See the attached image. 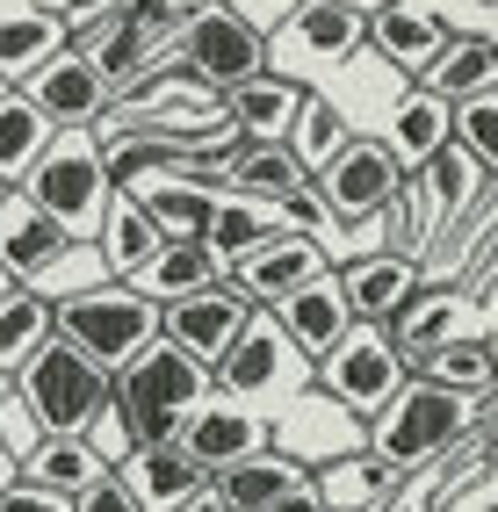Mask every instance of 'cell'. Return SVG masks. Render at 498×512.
<instances>
[{"mask_svg":"<svg viewBox=\"0 0 498 512\" xmlns=\"http://www.w3.org/2000/svg\"><path fill=\"white\" fill-rule=\"evenodd\" d=\"M477 419H484L477 397H455L441 383H426V375H412V383L369 419V455H383L390 469H434L455 440L477 433Z\"/></svg>","mask_w":498,"mask_h":512,"instance_id":"obj_1","label":"cell"},{"mask_svg":"<svg viewBox=\"0 0 498 512\" xmlns=\"http://www.w3.org/2000/svg\"><path fill=\"white\" fill-rule=\"evenodd\" d=\"M217 383H210V368L181 354V347H166V339H152L145 354H130L116 368V412L130 419V440H174L181 419L203 404Z\"/></svg>","mask_w":498,"mask_h":512,"instance_id":"obj_2","label":"cell"},{"mask_svg":"<svg viewBox=\"0 0 498 512\" xmlns=\"http://www.w3.org/2000/svg\"><path fill=\"white\" fill-rule=\"evenodd\" d=\"M22 195L37 202V210H44L65 238H94V231H102L109 195H116L109 159H102V138H94V130H58L51 152L29 166Z\"/></svg>","mask_w":498,"mask_h":512,"instance_id":"obj_3","label":"cell"},{"mask_svg":"<svg viewBox=\"0 0 498 512\" xmlns=\"http://www.w3.org/2000/svg\"><path fill=\"white\" fill-rule=\"evenodd\" d=\"M109 390H116V375L102 361H87L73 339H58V332L15 368V397L44 419V433H80L109 404Z\"/></svg>","mask_w":498,"mask_h":512,"instance_id":"obj_4","label":"cell"},{"mask_svg":"<svg viewBox=\"0 0 498 512\" xmlns=\"http://www.w3.org/2000/svg\"><path fill=\"white\" fill-rule=\"evenodd\" d=\"M58 339H73L87 361H102L116 375L130 354H145L159 339V303L138 296L130 282H94V289L58 303Z\"/></svg>","mask_w":498,"mask_h":512,"instance_id":"obj_5","label":"cell"},{"mask_svg":"<svg viewBox=\"0 0 498 512\" xmlns=\"http://www.w3.org/2000/svg\"><path fill=\"white\" fill-rule=\"evenodd\" d=\"M369 44V15L347 8V0H296V8L268 29V73L304 87L325 65H347Z\"/></svg>","mask_w":498,"mask_h":512,"instance_id":"obj_6","label":"cell"},{"mask_svg":"<svg viewBox=\"0 0 498 512\" xmlns=\"http://www.w3.org/2000/svg\"><path fill=\"white\" fill-rule=\"evenodd\" d=\"M210 383H217L224 397L253 404V412H275V404H289L296 390H311V361L282 339V325H275L268 311H253L246 332L231 339V354L210 368Z\"/></svg>","mask_w":498,"mask_h":512,"instance_id":"obj_7","label":"cell"},{"mask_svg":"<svg viewBox=\"0 0 498 512\" xmlns=\"http://www.w3.org/2000/svg\"><path fill=\"white\" fill-rule=\"evenodd\" d=\"M405 166L390 159V145L383 138H347L340 152H332L325 166H318V202H325V217L332 224H376V217H390V202L405 195Z\"/></svg>","mask_w":498,"mask_h":512,"instance_id":"obj_8","label":"cell"},{"mask_svg":"<svg viewBox=\"0 0 498 512\" xmlns=\"http://www.w3.org/2000/svg\"><path fill=\"white\" fill-rule=\"evenodd\" d=\"M311 375H318V390H325L332 404H347L361 426H369L383 404L412 383L405 361H397V347L383 339V325H347V339H340V347H332Z\"/></svg>","mask_w":498,"mask_h":512,"instance_id":"obj_9","label":"cell"},{"mask_svg":"<svg viewBox=\"0 0 498 512\" xmlns=\"http://www.w3.org/2000/svg\"><path fill=\"white\" fill-rule=\"evenodd\" d=\"M181 65L224 94V87H239L253 73H268V37H260L246 15H231L224 0H210V8L181 29Z\"/></svg>","mask_w":498,"mask_h":512,"instance_id":"obj_10","label":"cell"},{"mask_svg":"<svg viewBox=\"0 0 498 512\" xmlns=\"http://www.w3.org/2000/svg\"><path fill=\"white\" fill-rule=\"evenodd\" d=\"M268 448L289 455V462H304V469H318V462H340L354 448H369V433H361V419L347 412V404H332L325 390L318 397L296 390L289 404L268 412Z\"/></svg>","mask_w":498,"mask_h":512,"instance_id":"obj_11","label":"cell"},{"mask_svg":"<svg viewBox=\"0 0 498 512\" xmlns=\"http://www.w3.org/2000/svg\"><path fill=\"white\" fill-rule=\"evenodd\" d=\"M325 267H332V253L318 246L311 231H296V224H289V231H268L246 260H231V267H224V282L239 289L253 311H275L289 289H304L311 275H325Z\"/></svg>","mask_w":498,"mask_h":512,"instance_id":"obj_12","label":"cell"},{"mask_svg":"<svg viewBox=\"0 0 498 512\" xmlns=\"http://www.w3.org/2000/svg\"><path fill=\"white\" fill-rule=\"evenodd\" d=\"M246 318H253V303L231 282H210V289H195L181 303H159V339L181 347V354H195L203 368H217L231 354V339L246 332Z\"/></svg>","mask_w":498,"mask_h":512,"instance_id":"obj_13","label":"cell"},{"mask_svg":"<svg viewBox=\"0 0 498 512\" xmlns=\"http://www.w3.org/2000/svg\"><path fill=\"white\" fill-rule=\"evenodd\" d=\"M174 440L188 448V462L203 469V476H217V469H231V462H246V455L268 448V412H253V404L210 390V397L181 419V433H174Z\"/></svg>","mask_w":498,"mask_h":512,"instance_id":"obj_14","label":"cell"},{"mask_svg":"<svg viewBox=\"0 0 498 512\" xmlns=\"http://www.w3.org/2000/svg\"><path fill=\"white\" fill-rule=\"evenodd\" d=\"M22 94L51 116V130H94L116 109V87L102 80V65H94L87 51H51L37 73H29Z\"/></svg>","mask_w":498,"mask_h":512,"instance_id":"obj_15","label":"cell"},{"mask_svg":"<svg viewBox=\"0 0 498 512\" xmlns=\"http://www.w3.org/2000/svg\"><path fill=\"white\" fill-rule=\"evenodd\" d=\"M332 275H340V296H347V318L354 325H390L412 303V289H419V260L405 246H376V253L340 260Z\"/></svg>","mask_w":498,"mask_h":512,"instance_id":"obj_16","label":"cell"},{"mask_svg":"<svg viewBox=\"0 0 498 512\" xmlns=\"http://www.w3.org/2000/svg\"><path fill=\"white\" fill-rule=\"evenodd\" d=\"M109 476H116V484L138 498L145 512H174V505H188L195 491H210V476L188 462L181 440H138V448H130Z\"/></svg>","mask_w":498,"mask_h":512,"instance_id":"obj_17","label":"cell"},{"mask_svg":"<svg viewBox=\"0 0 498 512\" xmlns=\"http://www.w3.org/2000/svg\"><path fill=\"white\" fill-rule=\"evenodd\" d=\"M268 318L282 325V339H289V347L304 354L311 368H318L332 347H340L347 325H354V318H347V296H340V275H332V267H325V275H311L304 289H289Z\"/></svg>","mask_w":498,"mask_h":512,"instance_id":"obj_18","label":"cell"},{"mask_svg":"<svg viewBox=\"0 0 498 512\" xmlns=\"http://www.w3.org/2000/svg\"><path fill=\"white\" fill-rule=\"evenodd\" d=\"M484 188H491V181L477 174V159L448 138L434 159L419 166V188H405V195L419 202V210H412V224H419V231H448V224H462V217H470L477 202H484Z\"/></svg>","mask_w":498,"mask_h":512,"instance_id":"obj_19","label":"cell"},{"mask_svg":"<svg viewBox=\"0 0 498 512\" xmlns=\"http://www.w3.org/2000/svg\"><path fill=\"white\" fill-rule=\"evenodd\" d=\"M462 318H470V296H462V289H412V303L383 325V339L397 347L405 375H419V368H426V354L448 347V339L462 332Z\"/></svg>","mask_w":498,"mask_h":512,"instance_id":"obj_20","label":"cell"},{"mask_svg":"<svg viewBox=\"0 0 498 512\" xmlns=\"http://www.w3.org/2000/svg\"><path fill=\"white\" fill-rule=\"evenodd\" d=\"M455 29L441 15L412 8V0H383V8L369 15V44L383 51V65H397V73H426L441 51H448Z\"/></svg>","mask_w":498,"mask_h":512,"instance_id":"obj_21","label":"cell"},{"mask_svg":"<svg viewBox=\"0 0 498 512\" xmlns=\"http://www.w3.org/2000/svg\"><path fill=\"white\" fill-rule=\"evenodd\" d=\"M65 246H73V238H65L22 188H8V202H0V267H8L15 282H37Z\"/></svg>","mask_w":498,"mask_h":512,"instance_id":"obj_22","label":"cell"},{"mask_svg":"<svg viewBox=\"0 0 498 512\" xmlns=\"http://www.w3.org/2000/svg\"><path fill=\"white\" fill-rule=\"evenodd\" d=\"M397 476H405V469H390L383 455L354 448L340 462H318L311 469V491L325 498V512H383V498L397 491Z\"/></svg>","mask_w":498,"mask_h":512,"instance_id":"obj_23","label":"cell"},{"mask_svg":"<svg viewBox=\"0 0 498 512\" xmlns=\"http://www.w3.org/2000/svg\"><path fill=\"white\" fill-rule=\"evenodd\" d=\"M159 246H166V238H159V224L145 217V202L116 188V195H109V210H102V231H94V253H102L109 282H130Z\"/></svg>","mask_w":498,"mask_h":512,"instance_id":"obj_24","label":"cell"},{"mask_svg":"<svg viewBox=\"0 0 498 512\" xmlns=\"http://www.w3.org/2000/svg\"><path fill=\"white\" fill-rule=\"evenodd\" d=\"M448 116H455V109H448V101H434L426 87L397 94V101H390V123H383V145H390V159L405 166V174H419V166L448 145Z\"/></svg>","mask_w":498,"mask_h":512,"instance_id":"obj_25","label":"cell"},{"mask_svg":"<svg viewBox=\"0 0 498 512\" xmlns=\"http://www.w3.org/2000/svg\"><path fill=\"white\" fill-rule=\"evenodd\" d=\"M296 101H304V87H296V80H282V73H253V80H239V87H224V116L239 123L246 138L282 145Z\"/></svg>","mask_w":498,"mask_h":512,"instance_id":"obj_26","label":"cell"},{"mask_svg":"<svg viewBox=\"0 0 498 512\" xmlns=\"http://www.w3.org/2000/svg\"><path fill=\"white\" fill-rule=\"evenodd\" d=\"M304 462H289V455H275V448H260V455H246V462H231V469H217L210 476V491L224 498V512H268L282 491H296L304 484Z\"/></svg>","mask_w":498,"mask_h":512,"instance_id":"obj_27","label":"cell"},{"mask_svg":"<svg viewBox=\"0 0 498 512\" xmlns=\"http://www.w3.org/2000/svg\"><path fill=\"white\" fill-rule=\"evenodd\" d=\"M268 231H289V224H275V210H268L260 195L217 188V195H210V224H203V253H210L217 267H231V260H246Z\"/></svg>","mask_w":498,"mask_h":512,"instance_id":"obj_28","label":"cell"},{"mask_svg":"<svg viewBox=\"0 0 498 512\" xmlns=\"http://www.w3.org/2000/svg\"><path fill=\"white\" fill-rule=\"evenodd\" d=\"M210 282H224V267L203 253V238H166V246L138 267V275H130V289L152 296V303H181V296L210 289Z\"/></svg>","mask_w":498,"mask_h":512,"instance_id":"obj_29","label":"cell"},{"mask_svg":"<svg viewBox=\"0 0 498 512\" xmlns=\"http://www.w3.org/2000/svg\"><path fill=\"white\" fill-rule=\"evenodd\" d=\"M419 87L434 94V101H470V94H484V87H498V44L491 37H448V51L419 73Z\"/></svg>","mask_w":498,"mask_h":512,"instance_id":"obj_30","label":"cell"},{"mask_svg":"<svg viewBox=\"0 0 498 512\" xmlns=\"http://www.w3.org/2000/svg\"><path fill=\"white\" fill-rule=\"evenodd\" d=\"M145 202V217L159 224V238H203V224H210V181H195V174H159V181H145V188H130Z\"/></svg>","mask_w":498,"mask_h":512,"instance_id":"obj_31","label":"cell"},{"mask_svg":"<svg viewBox=\"0 0 498 512\" xmlns=\"http://www.w3.org/2000/svg\"><path fill=\"white\" fill-rule=\"evenodd\" d=\"M51 138H58L51 116H44L37 101H29V94L15 87L8 101H0V181L22 188V181H29V166H37V159L51 152Z\"/></svg>","mask_w":498,"mask_h":512,"instance_id":"obj_32","label":"cell"},{"mask_svg":"<svg viewBox=\"0 0 498 512\" xmlns=\"http://www.w3.org/2000/svg\"><path fill=\"white\" fill-rule=\"evenodd\" d=\"M426 383H441V390H455V397H477V404H491V390H498V347L491 339H470V332H455L448 347H434L426 354Z\"/></svg>","mask_w":498,"mask_h":512,"instance_id":"obj_33","label":"cell"},{"mask_svg":"<svg viewBox=\"0 0 498 512\" xmlns=\"http://www.w3.org/2000/svg\"><path fill=\"white\" fill-rule=\"evenodd\" d=\"M224 174L239 181V195H260V202H289V195L311 188V174L289 159V145H260V138H239Z\"/></svg>","mask_w":498,"mask_h":512,"instance_id":"obj_34","label":"cell"},{"mask_svg":"<svg viewBox=\"0 0 498 512\" xmlns=\"http://www.w3.org/2000/svg\"><path fill=\"white\" fill-rule=\"evenodd\" d=\"M22 476H29V484H44V491H58V498H80L94 476H109V462L94 455L80 433H44V448L22 462Z\"/></svg>","mask_w":498,"mask_h":512,"instance_id":"obj_35","label":"cell"},{"mask_svg":"<svg viewBox=\"0 0 498 512\" xmlns=\"http://www.w3.org/2000/svg\"><path fill=\"white\" fill-rule=\"evenodd\" d=\"M51 332H58V311H51L37 289H22V282L0 289V375H15Z\"/></svg>","mask_w":498,"mask_h":512,"instance_id":"obj_36","label":"cell"},{"mask_svg":"<svg viewBox=\"0 0 498 512\" xmlns=\"http://www.w3.org/2000/svg\"><path fill=\"white\" fill-rule=\"evenodd\" d=\"M51 51H65V22H58L51 8L0 15V80H29Z\"/></svg>","mask_w":498,"mask_h":512,"instance_id":"obj_37","label":"cell"},{"mask_svg":"<svg viewBox=\"0 0 498 512\" xmlns=\"http://www.w3.org/2000/svg\"><path fill=\"white\" fill-rule=\"evenodd\" d=\"M282 145H289V159H296V166H304V174L318 181V166L347 145V123H340V109H332L325 94H311V87H304V101H296L289 138H282Z\"/></svg>","mask_w":498,"mask_h":512,"instance_id":"obj_38","label":"cell"},{"mask_svg":"<svg viewBox=\"0 0 498 512\" xmlns=\"http://www.w3.org/2000/svg\"><path fill=\"white\" fill-rule=\"evenodd\" d=\"M448 138L477 159V174L498 188V87L470 94V101H455V116H448Z\"/></svg>","mask_w":498,"mask_h":512,"instance_id":"obj_39","label":"cell"},{"mask_svg":"<svg viewBox=\"0 0 498 512\" xmlns=\"http://www.w3.org/2000/svg\"><path fill=\"white\" fill-rule=\"evenodd\" d=\"M94 282H109V267H102V253H94V238H73V246H65L37 282H22V289H37L51 311H58L65 296H80V289H94Z\"/></svg>","mask_w":498,"mask_h":512,"instance_id":"obj_40","label":"cell"},{"mask_svg":"<svg viewBox=\"0 0 498 512\" xmlns=\"http://www.w3.org/2000/svg\"><path fill=\"white\" fill-rule=\"evenodd\" d=\"M0 448H8V455H15V469H22L29 455H37V448H44V419H37V412H29V404H22L15 390H8V397H0Z\"/></svg>","mask_w":498,"mask_h":512,"instance_id":"obj_41","label":"cell"},{"mask_svg":"<svg viewBox=\"0 0 498 512\" xmlns=\"http://www.w3.org/2000/svg\"><path fill=\"white\" fill-rule=\"evenodd\" d=\"M80 440H87V448H94V455H102L109 469H116V462H123L130 448H138V440H130V419L116 412V390H109V404H102V412H94V419L80 426Z\"/></svg>","mask_w":498,"mask_h":512,"instance_id":"obj_42","label":"cell"},{"mask_svg":"<svg viewBox=\"0 0 498 512\" xmlns=\"http://www.w3.org/2000/svg\"><path fill=\"white\" fill-rule=\"evenodd\" d=\"M0 512H73V498H58V491H44V484H29V476L15 469V484L0 491Z\"/></svg>","mask_w":498,"mask_h":512,"instance_id":"obj_43","label":"cell"},{"mask_svg":"<svg viewBox=\"0 0 498 512\" xmlns=\"http://www.w3.org/2000/svg\"><path fill=\"white\" fill-rule=\"evenodd\" d=\"M73 512H145L138 498H130L123 484H116V476H94V484L73 498Z\"/></svg>","mask_w":498,"mask_h":512,"instance_id":"obj_44","label":"cell"},{"mask_svg":"<svg viewBox=\"0 0 498 512\" xmlns=\"http://www.w3.org/2000/svg\"><path fill=\"white\" fill-rule=\"evenodd\" d=\"M268 512H325V498L311 491V476H304V484H296V491H282V498H275Z\"/></svg>","mask_w":498,"mask_h":512,"instance_id":"obj_45","label":"cell"},{"mask_svg":"<svg viewBox=\"0 0 498 512\" xmlns=\"http://www.w3.org/2000/svg\"><path fill=\"white\" fill-rule=\"evenodd\" d=\"M102 8H116V0H51V15L73 29V22H87V15H102Z\"/></svg>","mask_w":498,"mask_h":512,"instance_id":"obj_46","label":"cell"},{"mask_svg":"<svg viewBox=\"0 0 498 512\" xmlns=\"http://www.w3.org/2000/svg\"><path fill=\"white\" fill-rule=\"evenodd\" d=\"M174 512H224V498H217V491H195V498H188V505H174Z\"/></svg>","mask_w":498,"mask_h":512,"instance_id":"obj_47","label":"cell"},{"mask_svg":"<svg viewBox=\"0 0 498 512\" xmlns=\"http://www.w3.org/2000/svg\"><path fill=\"white\" fill-rule=\"evenodd\" d=\"M8 484H15V455H8V448H0V491H8Z\"/></svg>","mask_w":498,"mask_h":512,"instance_id":"obj_48","label":"cell"},{"mask_svg":"<svg viewBox=\"0 0 498 512\" xmlns=\"http://www.w3.org/2000/svg\"><path fill=\"white\" fill-rule=\"evenodd\" d=\"M8 390H15V375H0V397H8Z\"/></svg>","mask_w":498,"mask_h":512,"instance_id":"obj_49","label":"cell"},{"mask_svg":"<svg viewBox=\"0 0 498 512\" xmlns=\"http://www.w3.org/2000/svg\"><path fill=\"white\" fill-rule=\"evenodd\" d=\"M0 289H15V275H8V267H0Z\"/></svg>","mask_w":498,"mask_h":512,"instance_id":"obj_50","label":"cell"},{"mask_svg":"<svg viewBox=\"0 0 498 512\" xmlns=\"http://www.w3.org/2000/svg\"><path fill=\"white\" fill-rule=\"evenodd\" d=\"M8 94H15V80H0V101H8Z\"/></svg>","mask_w":498,"mask_h":512,"instance_id":"obj_51","label":"cell"},{"mask_svg":"<svg viewBox=\"0 0 498 512\" xmlns=\"http://www.w3.org/2000/svg\"><path fill=\"white\" fill-rule=\"evenodd\" d=\"M0 202H8V181H0Z\"/></svg>","mask_w":498,"mask_h":512,"instance_id":"obj_52","label":"cell"}]
</instances>
